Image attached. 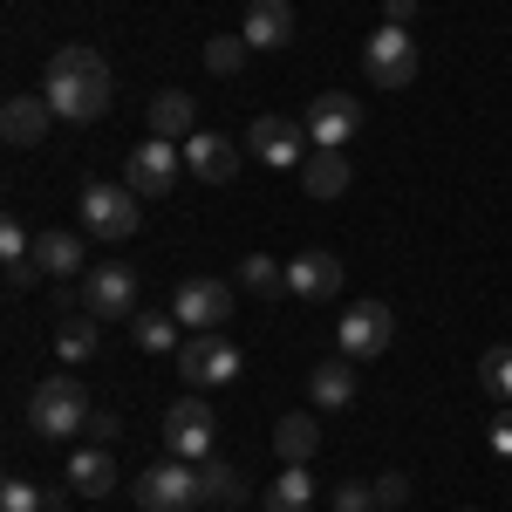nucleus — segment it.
Masks as SVG:
<instances>
[{"label":"nucleus","mask_w":512,"mask_h":512,"mask_svg":"<svg viewBox=\"0 0 512 512\" xmlns=\"http://www.w3.org/2000/svg\"><path fill=\"white\" fill-rule=\"evenodd\" d=\"M41 96H48V110L62 123H96L110 110V62L96 55V48H55L48 55V76H41Z\"/></svg>","instance_id":"nucleus-1"},{"label":"nucleus","mask_w":512,"mask_h":512,"mask_svg":"<svg viewBox=\"0 0 512 512\" xmlns=\"http://www.w3.org/2000/svg\"><path fill=\"white\" fill-rule=\"evenodd\" d=\"M89 390H82L76 376H41L35 396H28V424H35L41 437H76L89 431Z\"/></svg>","instance_id":"nucleus-2"},{"label":"nucleus","mask_w":512,"mask_h":512,"mask_svg":"<svg viewBox=\"0 0 512 512\" xmlns=\"http://www.w3.org/2000/svg\"><path fill=\"white\" fill-rule=\"evenodd\" d=\"M130 499H137V512H198L205 506V478H198L192 458H164L130 485Z\"/></svg>","instance_id":"nucleus-3"},{"label":"nucleus","mask_w":512,"mask_h":512,"mask_svg":"<svg viewBox=\"0 0 512 512\" xmlns=\"http://www.w3.org/2000/svg\"><path fill=\"white\" fill-rule=\"evenodd\" d=\"M362 69H369V82H376V89H410V82H417V69H424V55H417V35L383 21L376 35L362 41Z\"/></svg>","instance_id":"nucleus-4"},{"label":"nucleus","mask_w":512,"mask_h":512,"mask_svg":"<svg viewBox=\"0 0 512 512\" xmlns=\"http://www.w3.org/2000/svg\"><path fill=\"white\" fill-rule=\"evenodd\" d=\"M137 226H144V198L130 192V185H89V192H82V233L130 239Z\"/></svg>","instance_id":"nucleus-5"},{"label":"nucleus","mask_w":512,"mask_h":512,"mask_svg":"<svg viewBox=\"0 0 512 512\" xmlns=\"http://www.w3.org/2000/svg\"><path fill=\"white\" fill-rule=\"evenodd\" d=\"M82 315L130 321V315H137V274H130L123 260H96V267L82 274Z\"/></svg>","instance_id":"nucleus-6"},{"label":"nucleus","mask_w":512,"mask_h":512,"mask_svg":"<svg viewBox=\"0 0 512 512\" xmlns=\"http://www.w3.org/2000/svg\"><path fill=\"white\" fill-rule=\"evenodd\" d=\"M171 315H178V328H192V335H212V328L233 321V287H226V280H205V274L178 280Z\"/></svg>","instance_id":"nucleus-7"},{"label":"nucleus","mask_w":512,"mask_h":512,"mask_svg":"<svg viewBox=\"0 0 512 512\" xmlns=\"http://www.w3.org/2000/svg\"><path fill=\"white\" fill-rule=\"evenodd\" d=\"M178 376H185L192 390H219V383H233V376H239V342H226L219 328H212V335H185V349H178Z\"/></svg>","instance_id":"nucleus-8"},{"label":"nucleus","mask_w":512,"mask_h":512,"mask_svg":"<svg viewBox=\"0 0 512 512\" xmlns=\"http://www.w3.org/2000/svg\"><path fill=\"white\" fill-rule=\"evenodd\" d=\"M178 164H185V151H178V144L144 137V144L123 158V185H130L137 198H171V185H178Z\"/></svg>","instance_id":"nucleus-9"},{"label":"nucleus","mask_w":512,"mask_h":512,"mask_svg":"<svg viewBox=\"0 0 512 512\" xmlns=\"http://www.w3.org/2000/svg\"><path fill=\"white\" fill-rule=\"evenodd\" d=\"M301 123H308V137H315V151H349L355 137H362V103L342 96V89H328V96L308 103Z\"/></svg>","instance_id":"nucleus-10"},{"label":"nucleus","mask_w":512,"mask_h":512,"mask_svg":"<svg viewBox=\"0 0 512 512\" xmlns=\"http://www.w3.org/2000/svg\"><path fill=\"white\" fill-rule=\"evenodd\" d=\"M164 451L171 458H192V465L212 458V410H205V396H178L164 410Z\"/></svg>","instance_id":"nucleus-11"},{"label":"nucleus","mask_w":512,"mask_h":512,"mask_svg":"<svg viewBox=\"0 0 512 512\" xmlns=\"http://www.w3.org/2000/svg\"><path fill=\"white\" fill-rule=\"evenodd\" d=\"M390 335H396V315L383 301H355L349 315H342V328H335V342H342L349 362H376V355L390 349Z\"/></svg>","instance_id":"nucleus-12"},{"label":"nucleus","mask_w":512,"mask_h":512,"mask_svg":"<svg viewBox=\"0 0 512 512\" xmlns=\"http://www.w3.org/2000/svg\"><path fill=\"white\" fill-rule=\"evenodd\" d=\"M246 151H260V164L287 171V164H308L315 137H308V123H294V117H253V130H246Z\"/></svg>","instance_id":"nucleus-13"},{"label":"nucleus","mask_w":512,"mask_h":512,"mask_svg":"<svg viewBox=\"0 0 512 512\" xmlns=\"http://www.w3.org/2000/svg\"><path fill=\"white\" fill-rule=\"evenodd\" d=\"M178 151H185V171H192L198 185H233L239 178V144L226 130H192Z\"/></svg>","instance_id":"nucleus-14"},{"label":"nucleus","mask_w":512,"mask_h":512,"mask_svg":"<svg viewBox=\"0 0 512 512\" xmlns=\"http://www.w3.org/2000/svg\"><path fill=\"white\" fill-rule=\"evenodd\" d=\"M287 294L294 301H335L342 294V260L335 253H301V260H287Z\"/></svg>","instance_id":"nucleus-15"},{"label":"nucleus","mask_w":512,"mask_h":512,"mask_svg":"<svg viewBox=\"0 0 512 512\" xmlns=\"http://www.w3.org/2000/svg\"><path fill=\"white\" fill-rule=\"evenodd\" d=\"M48 96H7V110H0V137L14 144V151H41V137H48Z\"/></svg>","instance_id":"nucleus-16"},{"label":"nucleus","mask_w":512,"mask_h":512,"mask_svg":"<svg viewBox=\"0 0 512 512\" xmlns=\"http://www.w3.org/2000/svg\"><path fill=\"white\" fill-rule=\"evenodd\" d=\"M308 403L315 410H349L355 403V362L349 355H328V362L308 369Z\"/></svg>","instance_id":"nucleus-17"},{"label":"nucleus","mask_w":512,"mask_h":512,"mask_svg":"<svg viewBox=\"0 0 512 512\" xmlns=\"http://www.w3.org/2000/svg\"><path fill=\"white\" fill-rule=\"evenodd\" d=\"M239 35H246V48H287L294 41V7L287 0H253Z\"/></svg>","instance_id":"nucleus-18"},{"label":"nucleus","mask_w":512,"mask_h":512,"mask_svg":"<svg viewBox=\"0 0 512 512\" xmlns=\"http://www.w3.org/2000/svg\"><path fill=\"white\" fill-rule=\"evenodd\" d=\"M55 355H62L69 369L96 362V355H103V321L96 315H62V328H55Z\"/></svg>","instance_id":"nucleus-19"},{"label":"nucleus","mask_w":512,"mask_h":512,"mask_svg":"<svg viewBox=\"0 0 512 512\" xmlns=\"http://www.w3.org/2000/svg\"><path fill=\"white\" fill-rule=\"evenodd\" d=\"M260 512H315V472H308V465H287V472L260 492Z\"/></svg>","instance_id":"nucleus-20"},{"label":"nucleus","mask_w":512,"mask_h":512,"mask_svg":"<svg viewBox=\"0 0 512 512\" xmlns=\"http://www.w3.org/2000/svg\"><path fill=\"white\" fill-rule=\"evenodd\" d=\"M274 451H280V465H308V458L321 451V424H315V410H294V417H280Z\"/></svg>","instance_id":"nucleus-21"},{"label":"nucleus","mask_w":512,"mask_h":512,"mask_svg":"<svg viewBox=\"0 0 512 512\" xmlns=\"http://www.w3.org/2000/svg\"><path fill=\"white\" fill-rule=\"evenodd\" d=\"M151 137H164V144H185L192 137V96L185 89H158L151 96Z\"/></svg>","instance_id":"nucleus-22"},{"label":"nucleus","mask_w":512,"mask_h":512,"mask_svg":"<svg viewBox=\"0 0 512 512\" xmlns=\"http://www.w3.org/2000/svg\"><path fill=\"white\" fill-rule=\"evenodd\" d=\"M35 260H41V274L69 280V274H82L89 246H82V233H41V239H35Z\"/></svg>","instance_id":"nucleus-23"},{"label":"nucleus","mask_w":512,"mask_h":512,"mask_svg":"<svg viewBox=\"0 0 512 512\" xmlns=\"http://www.w3.org/2000/svg\"><path fill=\"white\" fill-rule=\"evenodd\" d=\"M301 185H308V198H342L349 192V158H342V151H308Z\"/></svg>","instance_id":"nucleus-24"},{"label":"nucleus","mask_w":512,"mask_h":512,"mask_svg":"<svg viewBox=\"0 0 512 512\" xmlns=\"http://www.w3.org/2000/svg\"><path fill=\"white\" fill-rule=\"evenodd\" d=\"M69 485H76L82 499H103V492L117 485V458H110V451H76V458H69Z\"/></svg>","instance_id":"nucleus-25"},{"label":"nucleus","mask_w":512,"mask_h":512,"mask_svg":"<svg viewBox=\"0 0 512 512\" xmlns=\"http://www.w3.org/2000/svg\"><path fill=\"white\" fill-rule=\"evenodd\" d=\"M0 260H7V287H28V260H35V239H28V226L21 219H0Z\"/></svg>","instance_id":"nucleus-26"},{"label":"nucleus","mask_w":512,"mask_h":512,"mask_svg":"<svg viewBox=\"0 0 512 512\" xmlns=\"http://www.w3.org/2000/svg\"><path fill=\"white\" fill-rule=\"evenodd\" d=\"M130 335H137V349L144 355H178L185 342H178V315H130Z\"/></svg>","instance_id":"nucleus-27"},{"label":"nucleus","mask_w":512,"mask_h":512,"mask_svg":"<svg viewBox=\"0 0 512 512\" xmlns=\"http://www.w3.org/2000/svg\"><path fill=\"white\" fill-rule=\"evenodd\" d=\"M198 478H205V499H212V506H246V472H239V465L205 458V465H198Z\"/></svg>","instance_id":"nucleus-28"},{"label":"nucleus","mask_w":512,"mask_h":512,"mask_svg":"<svg viewBox=\"0 0 512 512\" xmlns=\"http://www.w3.org/2000/svg\"><path fill=\"white\" fill-rule=\"evenodd\" d=\"M239 287H253V294H287V267L267 260V253H246V260H239Z\"/></svg>","instance_id":"nucleus-29"},{"label":"nucleus","mask_w":512,"mask_h":512,"mask_svg":"<svg viewBox=\"0 0 512 512\" xmlns=\"http://www.w3.org/2000/svg\"><path fill=\"white\" fill-rule=\"evenodd\" d=\"M0 512H62V499L41 492V485H28V478H7V485H0Z\"/></svg>","instance_id":"nucleus-30"},{"label":"nucleus","mask_w":512,"mask_h":512,"mask_svg":"<svg viewBox=\"0 0 512 512\" xmlns=\"http://www.w3.org/2000/svg\"><path fill=\"white\" fill-rule=\"evenodd\" d=\"M478 390L512 403V349H485L478 355Z\"/></svg>","instance_id":"nucleus-31"},{"label":"nucleus","mask_w":512,"mask_h":512,"mask_svg":"<svg viewBox=\"0 0 512 512\" xmlns=\"http://www.w3.org/2000/svg\"><path fill=\"white\" fill-rule=\"evenodd\" d=\"M205 69L212 76H239L246 69V35H212L205 41Z\"/></svg>","instance_id":"nucleus-32"},{"label":"nucleus","mask_w":512,"mask_h":512,"mask_svg":"<svg viewBox=\"0 0 512 512\" xmlns=\"http://www.w3.org/2000/svg\"><path fill=\"white\" fill-rule=\"evenodd\" d=\"M369 499H376V512H396L403 499H410V472H383V478H369Z\"/></svg>","instance_id":"nucleus-33"},{"label":"nucleus","mask_w":512,"mask_h":512,"mask_svg":"<svg viewBox=\"0 0 512 512\" xmlns=\"http://www.w3.org/2000/svg\"><path fill=\"white\" fill-rule=\"evenodd\" d=\"M335 512H376L369 485H342V492H335Z\"/></svg>","instance_id":"nucleus-34"},{"label":"nucleus","mask_w":512,"mask_h":512,"mask_svg":"<svg viewBox=\"0 0 512 512\" xmlns=\"http://www.w3.org/2000/svg\"><path fill=\"white\" fill-rule=\"evenodd\" d=\"M383 21H390V28H410V21H417V0H383Z\"/></svg>","instance_id":"nucleus-35"},{"label":"nucleus","mask_w":512,"mask_h":512,"mask_svg":"<svg viewBox=\"0 0 512 512\" xmlns=\"http://www.w3.org/2000/svg\"><path fill=\"white\" fill-rule=\"evenodd\" d=\"M123 431V424H117V417H110V410H96V417H89V437H103V444H110V437H117Z\"/></svg>","instance_id":"nucleus-36"},{"label":"nucleus","mask_w":512,"mask_h":512,"mask_svg":"<svg viewBox=\"0 0 512 512\" xmlns=\"http://www.w3.org/2000/svg\"><path fill=\"white\" fill-rule=\"evenodd\" d=\"M492 451H506V458H512V410L499 417V431H492Z\"/></svg>","instance_id":"nucleus-37"},{"label":"nucleus","mask_w":512,"mask_h":512,"mask_svg":"<svg viewBox=\"0 0 512 512\" xmlns=\"http://www.w3.org/2000/svg\"><path fill=\"white\" fill-rule=\"evenodd\" d=\"M465 512H472V506H465Z\"/></svg>","instance_id":"nucleus-38"}]
</instances>
